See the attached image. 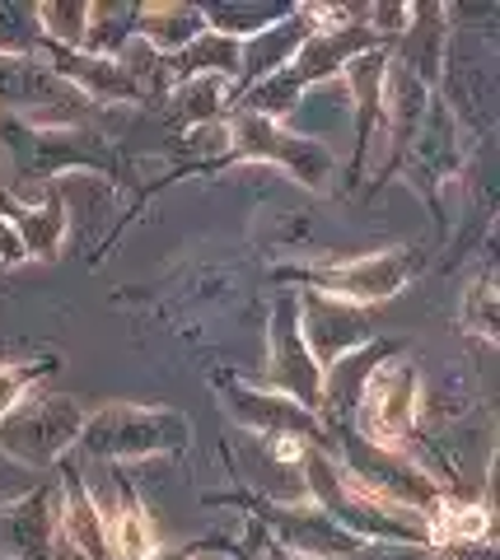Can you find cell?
Returning <instances> with one entry per match:
<instances>
[{
  "label": "cell",
  "instance_id": "cell-3",
  "mask_svg": "<svg viewBox=\"0 0 500 560\" xmlns=\"http://www.w3.org/2000/svg\"><path fill=\"white\" fill-rule=\"evenodd\" d=\"M327 448H333V458H337V467H341V477L356 481L360 490H370L374 500L398 504V510L430 514L444 495H450V490H444V486L426 471V463H417L411 453L374 448V444H365V440H356L351 430L327 434Z\"/></svg>",
  "mask_w": 500,
  "mask_h": 560
},
{
  "label": "cell",
  "instance_id": "cell-23",
  "mask_svg": "<svg viewBox=\"0 0 500 560\" xmlns=\"http://www.w3.org/2000/svg\"><path fill=\"white\" fill-rule=\"evenodd\" d=\"M136 38V5H90V24H84V57L123 61L127 43Z\"/></svg>",
  "mask_w": 500,
  "mask_h": 560
},
{
  "label": "cell",
  "instance_id": "cell-18",
  "mask_svg": "<svg viewBox=\"0 0 500 560\" xmlns=\"http://www.w3.org/2000/svg\"><path fill=\"white\" fill-rule=\"evenodd\" d=\"M117 495L113 504H98L103 510V528H108V551L113 560H146L160 547V528H154V514L141 504V495L131 490V481L117 471Z\"/></svg>",
  "mask_w": 500,
  "mask_h": 560
},
{
  "label": "cell",
  "instance_id": "cell-19",
  "mask_svg": "<svg viewBox=\"0 0 500 560\" xmlns=\"http://www.w3.org/2000/svg\"><path fill=\"white\" fill-rule=\"evenodd\" d=\"M0 215L14 224V234L24 243V257H38V261H51L61 253V238H66V191H47L38 206H24L14 197H0Z\"/></svg>",
  "mask_w": 500,
  "mask_h": 560
},
{
  "label": "cell",
  "instance_id": "cell-33",
  "mask_svg": "<svg viewBox=\"0 0 500 560\" xmlns=\"http://www.w3.org/2000/svg\"><path fill=\"white\" fill-rule=\"evenodd\" d=\"M440 560H454V556H440Z\"/></svg>",
  "mask_w": 500,
  "mask_h": 560
},
{
  "label": "cell",
  "instance_id": "cell-10",
  "mask_svg": "<svg viewBox=\"0 0 500 560\" xmlns=\"http://www.w3.org/2000/svg\"><path fill=\"white\" fill-rule=\"evenodd\" d=\"M374 47H388V43L365 24V14H356V20H347V24L314 28L304 38V47L290 57V66L276 70V75H281L295 94H304L309 84H323V80L341 75L356 57H365V51H374Z\"/></svg>",
  "mask_w": 500,
  "mask_h": 560
},
{
  "label": "cell",
  "instance_id": "cell-1",
  "mask_svg": "<svg viewBox=\"0 0 500 560\" xmlns=\"http://www.w3.org/2000/svg\"><path fill=\"white\" fill-rule=\"evenodd\" d=\"M75 448L84 458L98 463H141V458H183L193 448V425L187 416L174 407H127V401H113V407L94 411L84 420Z\"/></svg>",
  "mask_w": 500,
  "mask_h": 560
},
{
  "label": "cell",
  "instance_id": "cell-5",
  "mask_svg": "<svg viewBox=\"0 0 500 560\" xmlns=\"http://www.w3.org/2000/svg\"><path fill=\"white\" fill-rule=\"evenodd\" d=\"M211 504H234L244 510L248 523H257L276 547L295 551V556H314V560H341V556H356L365 551V541L351 537L341 523L327 518L318 504L309 500H267V495H248V490H225V495H211Z\"/></svg>",
  "mask_w": 500,
  "mask_h": 560
},
{
  "label": "cell",
  "instance_id": "cell-9",
  "mask_svg": "<svg viewBox=\"0 0 500 560\" xmlns=\"http://www.w3.org/2000/svg\"><path fill=\"white\" fill-rule=\"evenodd\" d=\"M318 383L323 370L314 364L300 331V304L295 294H281L271 308V327H267V370H263V388L281 393L290 401H300L304 411L318 407Z\"/></svg>",
  "mask_w": 500,
  "mask_h": 560
},
{
  "label": "cell",
  "instance_id": "cell-7",
  "mask_svg": "<svg viewBox=\"0 0 500 560\" xmlns=\"http://www.w3.org/2000/svg\"><path fill=\"white\" fill-rule=\"evenodd\" d=\"M90 411L66 393L24 397L5 420H0V453L24 467H57L75 448Z\"/></svg>",
  "mask_w": 500,
  "mask_h": 560
},
{
  "label": "cell",
  "instance_id": "cell-14",
  "mask_svg": "<svg viewBox=\"0 0 500 560\" xmlns=\"http://www.w3.org/2000/svg\"><path fill=\"white\" fill-rule=\"evenodd\" d=\"M57 486H33L28 495L0 500V556L5 560H51L57 556Z\"/></svg>",
  "mask_w": 500,
  "mask_h": 560
},
{
  "label": "cell",
  "instance_id": "cell-6",
  "mask_svg": "<svg viewBox=\"0 0 500 560\" xmlns=\"http://www.w3.org/2000/svg\"><path fill=\"white\" fill-rule=\"evenodd\" d=\"M417 248H384L356 261H327V267H281V280H300L309 294H327L351 308L388 304L398 290H407V280L417 276Z\"/></svg>",
  "mask_w": 500,
  "mask_h": 560
},
{
  "label": "cell",
  "instance_id": "cell-16",
  "mask_svg": "<svg viewBox=\"0 0 500 560\" xmlns=\"http://www.w3.org/2000/svg\"><path fill=\"white\" fill-rule=\"evenodd\" d=\"M57 490H61V504H57V537L71 547L80 560H113L108 551V528H103V510L98 500L90 495V486L80 481V471L71 458L57 463Z\"/></svg>",
  "mask_w": 500,
  "mask_h": 560
},
{
  "label": "cell",
  "instance_id": "cell-13",
  "mask_svg": "<svg viewBox=\"0 0 500 560\" xmlns=\"http://www.w3.org/2000/svg\"><path fill=\"white\" fill-rule=\"evenodd\" d=\"M403 350H407L403 341L374 337L370 346H360V350H351V355H341L337 364H327V370H323V383H318V407H314L323 434L351 430V411H356L360 393H365L370 374H374L384 360L403 355Z\"/></svg>",
  "mask_w": 500,
  "mask_h": 560
},
{
  "label": "cell",
  "instance_id": "cell-2",
  "mask_svg": "<svg viewBox=\"0 0 500 560\" xmlns=\"http://www.w3.org/2000/svg\"><path fill=\"white\" fill-rule=\"evenodd\" d=\"M351 434L374 448L388 453H411L421 434V370L403 355L384 360L370 374L365 393H360L351 411Z\"/></svg>",
  "mask_w": 500,
  "mask_h": 560
},
{
  "label": "cell",
  "instance_id": "cell-17",
  "mask_svg": "<svg viewBox=\"0 0 500 560\" xmlns=\"http://www.w3.org/2000/svg\"><path fill=\"white\" fill-rule=\"evenodd\" d=\"M388 47H374L365 57H356L347 66V84H351V98H356V160H351V173L347 178L356 183L360 168L370 160V140H374V127H384V75H388Z\"/></svg>",
  "mask_w": 500,
  "mask_h": 560
},
{
  "label": "cell",
  "instance_id": "cell-27",
  "mask_svg": "<svg viewBox=\"0 0 500 560\" xmlns=\"http://www.w3.org/2000/svg\"><path fill=\"white\" fill-rule=\"evenodd\" d=\"M0 57H43V28L33 10L0 5Z\"/></svg>",
  "mask_w": 500,
  "mask_h": 560
},
{
  "label": "cell",
  "instance_id": "cell-26",
  "mask_svg": "<svg viewBox=\"0 0 500 560\" xmlns=\"http://www.w3.org/2000/svg\"><path fill=\"white\" fill-rule=\"evenodd\" d=\"M57 364H61L57 355L28 360V364H0V420H5L14 407H20V401L43 383V374H51Z\"/></svg>",
  "mask_w": 500,
  "mask_h": 560
},
{
  "label": "cell",
  "instance_id": "cell-20",
  "mask_svg": "<svg viewBox=\"0 0 500 560\" xmlns=\"http://www.w3.org/2000/svg\"><path fill=\"white\" fill-rule=\"evenodd\" d=\"M201 33H206L201 5H174V0H164V5H136V43L150 47L154 57L183 51Z\"/></svg>",
  "mask_w": 500,
  "mask_h": 560
},
{
  "label": "cell",
  "instance_id": "cell-22",
  "mask_svg": "<svg viewBox=\"0 0 500 560\" xmlns=\"http://www.w3.org/2000/svg\"><path fill=\"white\" fill-rule=\"evenodd\" d=\"M430 523V551L435 547H477V541H487L491 533V510L487 504H473V500H454V495H444L435 510L426 514Z\"/></svg>",
  "mask_w": 500,
  "mask_h": 560
},
{
  "label": "cell",
  "instance_id": "cell-25",
  "mask_svg": "<svg viewBox=\"0 0 500 560\" xmlns=\"http://www.w3.org/2000/svg\"><path fill=\"white\" fill-rule=\"evenodd\" d=\"M174 103H178V117H187V121H216L230 113V80H216V75L187 80V84H178Z\"/></svg>",
  "mask_w": 500,
  "mask_h": 560
},
{
  "label": "cell",
  "instance_id": "cell-30",
  "mask_svg": "<svg viewBox=\"0 0 500 560\" xmlns=\"http://www.w3.org/2000/svg\"><path fill=\"white\" fill-rule=\"evenodd\" d=\"M20 261H28V257H24V243H20V234H14V224L0 215V271H5V267H20Z\"/></svg>",
  "mask_w": 500,
  "mask_h": 560
},
{
  "label": "cell",
  "instance_id": "cell-28",
  "mask_svg": "<svg viewBox=\"0 0 500 560\" xmlns=\"http://www.w3.org/2000/svg\"><path fill=\"white\" fill-rule=\"evenodd\" d=\"M463 327H473L481 341L496 337V300H491V276H477V285L463 300Z\"/></svg>",
  "mask_w": 500,
  "mask_h": 560
},
{
  "label": "cell",
  "instance_id": "cell-8",
  "mask_svg": "<svg viewBox=\"0 0 500 560\" xmlns=\"http://www.w3.org/2000/svg\"><path fill=\"white\" fill-rule=\"evenodd\" d=\"M0 140H5L10 154L20 160L24 178H51V173H61V168L113 173L108 140L94 136V131H84V127H66V121L10 117V121H0Z\"/></svg>",
  "mask_w": 500,
  "mask_h": 560
},
{
  "label": "cell",
  "instance_id": "cell-11",
  "mask_svg": "<svg viewBox=\"0 0 500 560\" xmlns=\"http://www.w3.org/2000/svg\"><path fill=\"white\" fill-rule=\"evenodd\" d=\"M216 388H220V397L230 401V411H234L239 425L253 430L263 444H267V440H300V444L327 440L323 425H318V416L304 411L300 401H290V397H281V393L253 388V383H234V378H225V374H216Z\"/></svg>",
  "mask_w": 500,
  "mask_h": 560
},
{
  "label": "cell",
  "instance_id": "cell-15",
  "mask_svg": "<svg viewBox=\"0 0 500 560\" xmlns=\"http://www.w3.org/2000/svg\"><path fill=\"white\" fill-rule=\"evenodd\" d=\"M0 108L5 113H80L84 98L43 57H0ZM38 117V121H43Z\"/></svg>",
  "mask_w": 500,
  "mask_h": 560
},
{
  "label": "cell",
  "instance_id": "cell-12",
  "mask_svg": "<svg viewBox=\"0 0 500 560\" xmlns=\"http://www.w3.org/2000/svg\"><path fill=\"white\" fill-rule=\"evenodd\" d=\"M300 304V331H304V346L309 355H314L318 370L327 364H337L341 355H351V350L370 346L374 341V323L365 308H351L341 300H327V294H295Z\"/></svg>",
  "mask_w": 500,
  "mask_h": 560
},
{
  "label": "cell",
  "instance_id": "cell-24",
  "mask_svg": "<svg viewBox=\"0 0 500 560\" xmlns=\"http://www.w3.org/2000/svg\"><path fill=\"white\" fill-rule=\"evenodd\" d=\"M33 20H38L43 38L61 51H80L84 43V24H90V0H43L38 10H33Z\"/></svg>",
  "mask_w": 500,
  "mask_h": 560
},
{
  "label": "cell",
  "instance_id": "cell-31",
  "mask_svg": "<svg viewBox=\"0 0 500 560\" xmlns=\"http://www.w3.org/2000/svg\"><path fill=\"white\" fill-rule=\"evenodd\" d=\"M263 533V528H257ZM263 560H314V556H295V551H286V547H276V541L263 533Z\"/></svg>",
  "mask_w": 500,
  "mask_h": 560
},
{
  "label": "cell",
  "instance_id": "cell-32",
  "mask_svg": "<svg viewBox=\"0 0 500 560\" xmlns=\"http://www.w3.org/2000/svg\"><path fill=\"white\" fill-rule=\"evenodd\" d=\"M201 560H206V556H201ZM211 560H230V556H211Z\"/></svg>",
  "mask_w": 500,
  "mask_h": 560
},
{
  "label": "cell",
  "instance_id": "cell-4",
  "mask_svg": "<svg viewBox=\"0 0 500 560\" xmlns=\"http://www.w3.org/2000/svg\"><path fill=\"white\" fill-rule=\"evenodd\" d=\"M220 164H276L300 187H323L337 168L333 150H327L323 140L295 136V131H286L281 121H267L244 108L225 113V154H220L211 168H220Z\"/></svg>",
  "mask_w": 500,
  "mask_h": 560
},
{
  "label": "cell",
  "instance_id": "cell-21",
  "mask_svg": "<svg viewBox=\"0 0 500 560\" xmlns=\"http://www.w3.org/2000/svg\"><path fill=\"white\" fill-rule=\"evenodd\" d=\"M160 70L168 84H187V80H230L234 90V75H239V43L234 38H220V33L206 28L197 43H187L183 51H168V57H160Z\"/></svg>",
  "mask_w": 500,
  "mask_h": 560
},
{
  "label": "cell",
  "instance_id": "cell-29",
  "mask_svg": "<svg viewBox=\"0 0 500 560\" xmlns=\"http://www.w3.org/2000/svg\"><path fill=\"white\" fill-rule=\"evenodd\" d=\"M230 556V547H225V541H206V547H201V541H197V547H164V541H160V547H154L146 560H201V556Z\"/></svg>",
  "mask_w": 500,
  "mask_h": 560
}]
</instances>
